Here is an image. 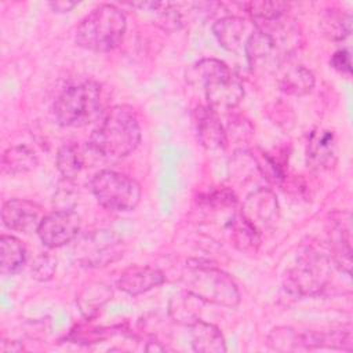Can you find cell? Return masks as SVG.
<instances>
[{"label": "cell", "instance_id": "cell-1", "mask_svg": "<svg viewBox=\"0 0 353 353\" xmlns=\"http://www.w3.org/2000/svg\"><path fill=\"white\" fill-rule=\"evenodd\" d=\"M186 81L203 90L207 106L218 110L234 109L244 97L240 77L222 61L204 58L186 69Z\"/></svg>", "mask_w": 353, "mask_h": 353}, {"label": "cell", "instance_id": "cell-2", "mask_svg": "<svg viewBox=\"0 0 353 353\" xmlns=\"http://www.w3.org/2000/svg\"><path fill=\"white\" fill-rule=\"evenodd\" d=\"M141 141L135 112L125 105L112 106L90 137L91 148L103 157L121 159L132 153Z\"/></svg>", "mask_w": 353, "mask_h": 353}, {"label": "cell", "instance_id": "cell-3", "mask_svg": "<svg viewBox=\"0 0 353 353\" xmlns=\"http://www.w3.org/2000/svg\"><path fill=\"white\" fill-rule=\"evenodd\" d=\"M127 28L124 12L114 4H99L79 23L74 41L94 52H109L123 40Z\"/></svg>", "mask_w": 353, "mask_h": 353}, {"label": "cell", "instance_id": "cell-4", "mask_svg": "<svg viewBox=\"0 0 353 353\" xmlns=\"http://www.w3.org/2000/svg\"><path fill=\"white\" fill-rule=\"evenodd\" d=\"M182 283L185 291L204 303L234 307L240 302V292L234 280L215 265L201 261L189 262L188 270L182 276Z\"/></svg>", "mask_w": 353, "mask_h": 353}, {"label": "cell", "instance_id": "cell-5", "mask_svg": "<svg viewBox=\"0 0 353 353\" xmlns=\"http://www.w3.org/2000/svg\"><path fill=\"white\" fill-rule=\"evenodd\" d=\"M102 109L101 85L85 80L65 88L54 103V116L63 127H83L94 121Z\"/></svg>", "mask_w": 353, "mask_h": 353}, {"label": "cell", "instance_id": "cell-6", "mask_svg": "<svg viewBox=\"0 0 353 353\" xmlns=\"http://www.w3.org/2000/svg\"><path fill=\"white\" fill-rule=\"evenodd\" d=\"M331 259L312 247H302L283 276L284 288L298 296L319 294L328 283Z\"/></svg>", "mask_w": 353, "mask_h": 353}, {"label": "cell", "instance_id": "cell-7", "mask_svg": "<svg viewBox=\"0 0 353 353\" xmlns=\"http://www.w3.org/2000/svg\"><path fill=\"white\" fill-rule=\"evenodd\" d=\"M91 192L97 201L109 211H131L141 201V185L131 176L113 171L102 170L90 182Z\"/></svg>", "mask_w": 353, "mask_h": 353}, {"label": "cell", "instance_id": "cell-8", "mask_svg": "<svg viewBox=\"0 0 353 353\" xmlns=\"http://www.w3.org/2000/svg\"><path fill=\"white\" fill-rule=\"evenodd\" d=\"M73 252L79 266L103 268L123 256L124 241L112 230H92L76 241Z\"/></svg>", "mask_w": 353, "mask_h": 353}, {"label": "cell", "instance_id": "cell-9", "mask_svg": "<svg viewBox=\"0 0 353 353\" xmlns=\"http://www.w3.org/2000/svg\"><path fill=\"white\" fill-rule=\"evenodd\" d=\"M81 228V218L72 210H57L43 216L37 234L41 243L48 248H59L74 239Z\"/></svg>", "mask_w": 353, "mask_h": 353}, {"label": "cell", "instance_id": "cell-10", "mask_svg": "<svg viewBox=\"0 0 353 353\" xmlns=\"http://www.w3.org/2000/svg\"><path fill=\"white\" fill-rule=\"evenodd\" d=\"M327 236L331 261L346 274L352 268V228L347 211H335L327 221Z\"/></svg>", "mask_w": 353, "mask_h": 353}, {"label": "cell", "instance_id": "cell-11", "mask_svg": "<svg viewBox=\"0 0 353 353\" xmlns=\"http://www.w3.org/2000/svg\"><path fill=\"white\" fill-rule=\"evenodd\" d=\"M193 125L197 142L204 149L215 152L228 145L225 127L218 117V112L210 106L201 105L193 110Z\"/></svg>", "mask_w": 353, "mask_h": 353}, {"label": "cell", "instance_id": "cell-12", "mask_svg": "<svg viewBox=\"0 0 353 353\" xmlns=\"http://www.w3.org/2000/svg\"><path fill=\"white\" fill-rule=\"evenodd\" d=\"M41 219L40 205L30 200L10 199L3 204L1 221L10 230L21 233L37 230Z\"/></svg>", "mask_w": 353, "mask_h": 353}, {"label": "cell", "instance_id": "cell-13", "mask_svg": "<svg viewBox=\"0 0 353 353\" xmlns=\"http://www.w3.org/2000/svg\"><path fill=\"white\" fill-rule=\"evenodd\" d=\"M241 214L258 229L273 225L279 216V201L276 194L266 188L254 190L247 196Z\"/></svg>", "mask_w": 353, "mask_h": 353}, {"label": "cell", "instance_id": "cell-14", "mask_svg": "<svg viewBox=\"0 0 353 353\" xmlns=\"http://www.w3.org/2000/svg\"><path fill=\"white\" fill-rule=\"evenodd\" d=\"M336 138L330 130H314L307 141L306 156L310 167L316 170H330L336 163Z\"/></svg>", "mask_w": 353, "mask_h": 353}, {"label": "cell", "instance_id": "cell-15", "mask_svg": "<svg viewBox=\"0 0 353 353\" xmlns=\"http://www.w3.org/2000/svg\"><path fill=\"white\" fill-rule=\"evenodd\" d=\"M164 283V273L154 266H131L125 269L117 279L119 290L128 295H139L148 292Z\"/></svg>", "mask_w": 353, "mask_h": 353}, {"label": "cell", "instance_id": "cell-16", "mask_svg": "<svg viewBox=\"0 0 353 353\" xmlns=\"http://www.w3.org/2000/svg\"><path fill=\"white\" fill-rule=\"evenodd\" d=\"M190 341L194 352L200 353H223L226 352V342L221 330L204 320H196L189 325Z\"/></svg>", "mask_w": 353, "mask_h": 353}, {"label": "cell", "instance_id": "cell-17", "mask_svg": "<svg viewBox=\"0 0 353 353\" xmlns=\"http://www.w3.org/2000/svg\"><path fill=\"white\" fill-rule=\"evenodd\" d=\"M229 234L232 244L247 255H254L261 247L259 229L251 223L241 212L236 214L229 222Z\"/></svg>", "mask_w": 353, "mask_h": 353}, {"label": "cell", "instance_id": "cell-18", "mask_svg": "<svg viewBox=\"0 0 353 353\" xmlns=\"http://www.w3.org/2000/svg\"><path fill=\"white\" fill-rule=\"evenodd\" d=\"M314 74L303 65L287 66L277 79L279 90L292 97L307 95L314 88Z\"/></svg>", "mask_w": 353, "mask_h": 353}, {"label": "cell", "instance_id": "cell-19", "mask_svg": "<svg viewBox=\"0 0 353 353\" xmlns=\"http://www.w3.org/2000/svg\"><path fill=\"white\" fill-rule=\"evenodd\" d=\"M250 15L255 28L265 29L287 17L290 4L284 1H250L240 4Z\"/></svg>", "mask_w": 353, "mask_h": 353}, {"label": "cell", "instance_id": "cell-20", "mask_svg": "<svg viewBox=\"0 0 353 353\" xmlns=\"http://www.w3.org/2000/svg\"><path fill=\"white\" fill-rule=\"evenodd\" d=\"M244 51L248 65L254 69L263 66L269 59L273 58L274 51H277V44L268 32L255 28V30L245 40Z\"/></svg>", "mask_w": 353, "mask_h": 353}, {"label": "cell", "instance_id": "cell-21", "mask_svg": "<svg viewBox=\"0 0 353 353\" xmlns=\"http://www.w3.org/2000/svg\"><path fill=\"white\" fill-rule=\"evenodd\" d=\"M212 33L225 50L236 51L244 39L245 22L240 17L226 15L212 25Z\"/></svg>", "mask_w": 353, "mask_h": 353}, {"label": "cell", "instance_id": "cell-22", "mask_svg": "<svg viewBox=\"0 0 353 353\" xmlns=\"http://www.w3.org/2000/svg\"><path fill=\"white\" fill-rule=\"evenodd\" d=\"M26 261V248L23 243L10 234L0 237V272L3 276L18 273Z\"/></svg>", "mask_w": 353, "mask_h": 353}, {"label": "cell", "instance_id": "cell-23", "mask_svg": "<svg viewBox=\"0 0 353 353\" xmlns=\"http://www.w3.org/2000/svg\"><path fill=\"white\" fill-rule=\"evenodd\" d=\"M112 298V288L105 284V283H90L88 285H85L77 299L76 303L79 306L80 313L87 317L91 319L95 314H98V312L103 307V305Z\"/></svg>", "mask_w": 353, "mask_h": 353}, {"label": "cell", "instance_id": "cell-24", "mask_svg": "<svg viewBox=\"0 0 353 353\" xmlns=\"http://www.w3.org/2000/svg\"><path fill=\"white\" fill-rule=\"evenodd\" d=\"M320 29L330 40H345L352 33V15L338 7L327 8L321 14Z\"/></svg>", "mask_w": 353, "mask_h": 353}, {"label": "cell", "instance_id": "cell-25", "mask_svg": "<svg viewBox=\"0 0 353 353\" xmlns=\"http://www.w3.org/2000/svg\"><path fill=\"white\" fill-rule=\"evenodd\" d=\"M37 165V156L36 153L25 146L17 145L8 148L1 156V171L7 175H17L23 174L33 170Z\"/></svg>", "mask_w": 353, "mask_h": 353}, {"label": "cell", "instance_id": "cell-26", "mask_svg": "<svg viewBox=\"0 0 353 353\" xmlns=\"http://www.w3.org/2000/svg\"><path fill=\"white\" fill-rule=\"evenodd\" d=\"M204 302L200 301L193 294L183 290L179 295L174 296L170 302V314L171 317L183 325H190L199 320V312Z\"/></svg>", "mask_w": 353, "mask_h": 353}, {"label": "cell", "instance_id": "cell-27", "mask_svg": "<svg viewBox=\"0 0 353 353\" xmlns=\"http://www.w3.org/2000/svg\"><path fill=\"white\" fill-rule=\"evenodd\" d=\"M57 168L66 179L76 178L84 167V157L76 143H63L57 153Z\"/></svg>", "mask_w": 353, "mask_h": 353}, {"label": "cell", "instance_id": "cell-28", "mask_svg": "<svg viewBox=\"0 0 353 353\" xmlns=\"http://www.w3.org/2000/svg\"><path fill=\"white\" fill-rule=\"evenodd\" d=\"M268 343L277 352H294L302 349L301 334L291 327L273 328L268 336Z\"/></svg>", "mask_w": 353, "mask_h": 353}, {"label": "cell", "instance_id": "cell-29", "mask_svg": "<svg viewBox=\"0 0 353 353\" xmlns=\"http://www.w3.org/2000/svg\"><path fill=\"white\" fill-rule=\"evenodd\" d=\"M150 11L157 14V25L164 30H178L182 26V18L175 4L171 3H146Z\"/></svg>", "mask_w": 353, "mask_h": 353}, {"label": "cell", "instance_id": "cell-30", "mask_svg": "<svg viewBox=\"0 0 353 353\" xmlns=\"http://www.w3.org/2000/svg\"><path fill=\"white\" fill-rule=\"evenodd\" d=\"M57 269V261L50 254H41L36 258L32 266V276L39 281L50 280Z\"/></svg>", "mask_w": 353, "mask_h": 353}, {"label": "cell", "instance_id": "cell-31", "mask_svg": "<svg viewBox=\"0 0 353 353\" xmlns=\"http://www.w3.org/2000/svg\"><path fill=\"white\" fill-rule=\"evenodd\" d=\"M225 132H226V142L230 138L237 141V142H244V141H248L251 138L252 127L248 123V120L237 117V119L230 120L229 125L225 128Z\"/></svg>", "mask_w": 353, "mask_h": 353}, {"label": "cell", "instance_id": "cell-32", "mask_svg": "<svg viewBox=\"0 0 353 353\" xmlns=\"http://www.w3.org/2000/svg\"><path fill=\"white\" fill-rule=\"evenodd\" d=\"M330 65L339 72L341 74L350 76L352 74V62H350V52L347 50H338L330 59Z\"/></svg>", "mask_w": 353, "mask_h": 353}, {"label": "cell", "instance_id": "cell-33", "mask_svg": "<svg viewBox=\"0 0 353 353\" xmlns=\"http://www.w3.org/2000/svg\"><path fill=\"white\" fill-rule=\"evenodd\" d=\"M76 6H77V3H70V1H54V3H50V7L55 12H68V11H70Z\"/></svg>", "mask_w": 353, "mask_h": 353}, {"label": "cell", "instance_id": "cell-34", "mask_svg": "<svg viewBox=\"0 0 353 353\" xmlns=\"http://www.w3.org/2000/svg\"><path fill=\"white\" fill-rule=\"evenodd\" d=\"M1 352H21L23 350V346L22 345H18V342H14V341H10V342H1V347H0Z\"/></svg>", "mask_w": 353, "mask_h": 353}]
</instances>
